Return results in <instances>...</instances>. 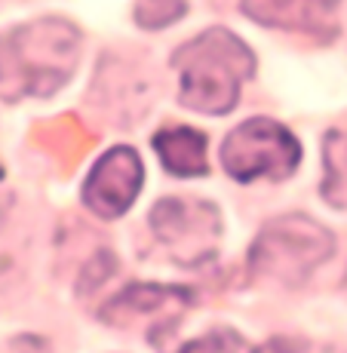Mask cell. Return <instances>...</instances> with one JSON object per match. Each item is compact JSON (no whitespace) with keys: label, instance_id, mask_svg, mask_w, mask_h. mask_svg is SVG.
Returning <instances> with one entry per match:
<instances>
[{"label":"cell","instance_id":"cell-10","mask_svg":"<svg viewBox=\"0 0 347 353\" xmlns=\"http://www.w3.org/2000/svg\"><path fill=\"white\" fill-rule=\"evenodd\" d=\"M323 196L329 206L347 209V132H329L323 141Z\"/></svg>","mask_w":347,"mask_h":353},{"label":"cell","instance_id":"cell-1","mask_svg":"<svg viewBox=\"0 0 347 353\" xmlns=\"http://www.w3.org/2000/svg\"><path fill=\"white\" fill-rule=\"evenodd\" d=\"M80 34L65 19H40L0 37V99L52 96L77 68Z\"/></svg>","mask_w":347,"mask_h":353},{"label":"cell","instance_id":"cell-4","mask_svg":"<svg viewBox=\"0 0 347 353\" xmlns=\"http://www.w3.org/2000/svg\"><path fill=\"white\" fill-rule=\"evenodd\" d=\"M298 141L292 132L268 117H252L224 139L221 166L237 181L286 179L298 166Z\"/></svg>","mask_w":347,"mask_h":353},{"label":"cell","instance_id":"cell-13","mask_svg":"<svg viewBox=\"0 0 347 353\" xmlns=\"http://www.w3.org/2000/svg\"><path fill=\"white\" fill-rule=\"evenodd\" d=\"M0 179H3V169H0Z\"/></svg>","mask_w":347,"mask_h":353},{"label":"cell","instance_id":"cell-3","mask_svg":"<svg viewBox=\"0 0 347 353\" xmlns=\"http://www.w3.org/2000/svg\"><path fill=\"white\" fill-rule=\"evenodd\" d=\"M332 234L308 215H283L261 230L249 252V268L255 276L298 286L304 276L332 255Z\"/></svg>","mask_w":347,"mask_h":353},{"label":"cell","instance_id":"cell-9","mask_svg":"<svg viewBox=\"0 0 347 353\" xmlns=\"http://www.w3.org/2000/svg\"><path fill=\"white\" fill-rule=\"evenodd\" d=\"M154 148H157L163 166L172 175L190 179V175L206 172V139L197 129L188 126L163 129V132L154 135Z\"/></svg>","mask_w":347,"mask_h":353},{"label":"cell","instance_id":"cell-6","mask_svg":"<svg viewBox=\"0 0 347 353\" xmlns=\"http://www.w3.org/2000/svg\"><path fill=\"white\" fill-rule=\"evenodd\" d=\"M145 169L132 148H114L92 166L83 188V203L101 219L123 215L141 191Z\"/></svg>","mask_w":347,"mask_h":353},{"label":"cell","instance_id":"cell-2","mask_svg":"<svg viewBox=\"0 0 347 353\" xmlns=\"http://www.w3.org/2000/svg\"><path fill=\"white\" fill-rule=\"evenodd\" d=\"M179 71V99L190 111L228 114L240 99L243 80L252 74V52L230 31L212 28L188 40L172 56Z\"/></svg>","mask_w":347,"mask_h":353},{"label":"cell","instance_id":"cell-5","mask_svg":"<svg viewBox=\"0 0 347 353\" xmlns=\"http://www.w3.org/2000/svg\"><path fill=\"white\" fill-rule=\"evenodd\" d=\"M151 230L179 264H200L212 258L219 246L221 221L212 203L194 196H166L154 206Z\"/></svg>","mask_w":347,"mask_h":353},{"label":"cell","instance_id":"cell-7","mask_svg":"<svg viewBox=\"0 0 347 353\" xmlns=\"http://www.w3.org/2000/svg\"><path fill=\"white\" fill-rule=\"evenodd\" d=\"M243 12L274 28L335 34V0H243Z\"/></svg>","mask_w":347,"mask_h":353},{"label":"cell","instance_id":"cell-8","mask_svg":"<svg viewBox=\"0 0 347 353\" xmlns=\"http://www.w3.org/2000/svg\"><path fill=\"white\" fill-rule=\"evenodd\" d=\"M190 304V292L172 289V286H154V283H132L120 292L114 301H108L105 320L129 325L132 320H145V316H163L172 320Z\"/></svg>","mask_w":347,"mask_h":353},{"label":"cell","instance_id":"cell-12","mask_svg":"<svg viewBox=\"0 0 347 353\" xmlns=\"http://www.w3.org/2000/svg\"><path fill=\"white\" fill-rule=\"evenodd\" d=\"M179 353H249V347L237 332L224 329V332H209V335L197 338V341H188Z\"/></svg>","mask_w":347,"mask_h":353},{"label":"cell","instance_id":"cell-11","mask_svg":"<svg viewBox=\"0 0 347 353\" xmlns=\"http://www.w3.org/2000/svg\"><path fill=\"white\" fill-rule=\"evenodd\" d=\"M188 12V0H139L135 3V22L141 28H166V25L179 22Z\"/></svg>","mask_w":347,"mask_h":353}]
</instances>
